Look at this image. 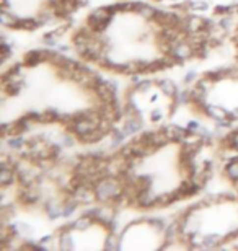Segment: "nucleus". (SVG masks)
Wrapping results in <instances>:
<instances>
[{
    "label": "nucleus",
    "instance_id": "3",
    "mask_svg": "<svg viewBox=\"0 0 238 251\" xmlns=\"http://www.w3.org/2000/svg\"><path fill=\"white\" fill-rule=\"evenodd\" d=\"M134 13L140 15L145 22H154L157 8L152 7L149 3H144V2H134Z\"/></svg>",
    "mask_w": 238,
    "mask_h": 251
},
{
    "label": "nucleus",
    "instance_id": "12",
    "mask_svg": "<svg viewBox=\"0 0 238 251\" xmlns=\"http://www.w3.org/2000/svg\"><path fill=\"white\" fill-rule=\"evenodd\" d=\"M18 20H20V17H15V15L8 13V10H2V13H0V23H2L3 28H15L17 29Z\"/></svg>",
    "mask_w": 238,
    "mask_h": 251
},
{
    "label": "nucleus",
    "instance_id": "9",
    "mask_svg": "<svg viewBox=\"0 0 238 251\" xmlns=\"http://www.w3.org/2000/svg\"><path fill=\"white\" fill-rule=\"evenodd\" d=\"M157 85H159V88L161 90V93H165L166 97L173 98L176 93H178V87L171 82L168 78H161V80H157Z\"/></svg>",
    "mask_w": 238,
    "mask_h": 251
},
{
    "label": "nucleus",
    "instance_id": "23",
    "mask_svg": "<svg viewBox=\"0 0 238 251\" xmlns=\"http://www.w3.org/2000/svg\"><path fill=\"white\" fill-rule=\"evenodd\" d=\"M217 25H219L222 29H225V31H230L232 26H234V18H232V15H224V17L217 22Z\"/></svg>",
    "mask_w": 238,
    "mask_h": 251
},
{
    "label": "nucleus",
    "instance_id": "32",
    "mask_svg": "<svg viewBox=\"0 0 238 251\" xmlns=\"http://www.w3.org/2000/svg\"><path fill=\"white\" fill-rule=\"evenodd\" d=\"M171 2H178V0H171Z\"/></svg>",
    "mask_w": 238,
    "mask_h": 251
},
{
    "label": "nucleus",
    "instance_id": "2",
    "mask_svg": "<svg viewBox=\"0 0 238 251\" xmlns=\"http://www.w3.org/2000/svg\"><path fill=\"white\" fill-rule=\"evenodd\" d=\"M135 207H140V209L157 207V196L152 194V189L140 191L137 196V205H135Z\"/></svg>",
    "mask_w": 238,
    "mask_h": 251
},
{
    "label": "nucleus",
    "instance_id": "17",
    "mask_svg": "<svg viewBox=\"0 0 238 251\" xmlns=\"http://www.w3.org/2000/svg\"><path fill=\"white\" fill-rule=\"evenodd\" d=\"M105 248L106 250H119L121 248L118 232H108V237H106V242H105Z\"/></svg>",
    "mask_w": 238,
    "mask_h": 251
},
{
    "label": "nucleus",
    "instance_id": "1",
    "mask_svg": "<svg viewBox=\"0 0 238 251\" xmlns=\"http://www.w3.org/2000/svg\"><path fill=\"white\" fill-rule=\"evenodd\" d=\"M18 201L20 204L26 205V207H33L41 202V191L34 184H29V186H20L18 191Z\"/></svg>",
    "mask_w": 238,
    "mask_h": 251
},
{
    "label": "nucleus",
    "instance_id": "27",
    "mask_svg": "<svg viewBox=\"0 0 238 251\" xmlns=\"http://www.w3.org/2000/svg\"><path fill=\"white\" fill-rule=\"evenodd\" d=\"M186 127H188L189 130H192V132H199V130H201V124L199 123H197V121H189L188 123V126H186Z\"/></svg>",
    "mask_w": 238,
    "mask_h": 251
},
{
    "label": "nucleus",
    "instance_id": "15",
    "mask_svg": "<svg viewBox=\"0 0 238 251\" xmlns=\"http://www.w3.org/2000/svg\"><path fill=\"white\" fill-rule=\"evenodd\" d=\"M109 137H111V147H119L121 144L124 142V139L128 137V135H126V132L123 129H113L111 130V134H109Z\"/></svg>",
    "mask_w": 238,
    "mask_h": 251
},
{
    "label": "nucleus",
    "instance_id": "6",
    "mask_svg": "<svg viewBox=\"0 0 238 251\" xmlns=\"http://www.w3.org/2000/svg\"><path fill=\"white\" fill-rule=\"evenodd\" d=\"M204 114L207 118L214 119V121L230 118V111H227V109L222 108V106H217V104H207V106L204 108Z\"/></svg>",
    "mask_w": 238,
    "mask_h": 251
},
{
    "label": "nucleus",
    "instance_id": "10",
    "mask_svg": "<svg viewBox=\"0 0 238 251\" xmlns=\"http://www.w3.org/2000/svg\"><path fill=\"white\" fill-rule=\"evenodd\" d=\"M39 26H41V23L38 22L36 17H29V18H22V17H20L17 29H25V31H34V29H38Z\"/></svg>",
    "mask_w": 238,
    "mask_h": 251
},
{
    "label": "nucleus",
    "instance_id": "22",
    "mask_svg": "<svg viewBox=\"0 0 238 251\" xmlns=\"http://www.w3.org/2000/svg\"><path fill=\"white\" fill-rule=\"evenodd\" d=\"M57 142L62 145L64 149H70V147H74V144H75V139L72 137V134H60L59 137H57Z\"/></svg>",
    "mask_w": 238,
    "mask_h": 251
},
{
    "label": "nucleus",
    "instance_id": "13",
    "mask_svg": "<svg viewBox=\"0 0 238 251\" xmlns=\"http://www.w3.org/2000/svg\"><path fill=\"white\" fill-rule=\"evenodd\" d=\"M225 176L230 179L232 183H238V160H230L225 165Z\"/></svg>",
    "mask_w": 238,
    "mask_h": 251
},
{
    "label": "nucleus",
    "instance_id": "28",
    "mask_svg": "<svg viewBox=\"0 0 238 251\" xmlns=\"http://www.w3.org/2000/svg\"><path fill=\"white\" fill-rule=\"evenodd\" d=\"M51 242H53V235H46V237H43L39 240V245H41L43 248H48Z\"/></svg>",
    "mask_w": 238,
    "mask_h": 251
},
{
    "label": "nucleus",
    "instance_id": "33",
    "mask_svg": "<svg viewBox=\"0 0 238 251\" xmlns=\"http://www.w3.org/2000/svg\"><path fill=\"white\" fill-rule=\"evenodd\" d=\"M157 2H161V0H157Z\"/></svg>",
    "mask_w": 238,
    "mask_h": 251
},
{
    "label": "nucleus",
    "instance_id": "11",
    "mask_svg": "<svg viewBox=\"0 0 238 251\" xmlns=\"http://www.w3.org/2000/svg\"><path fill=\"white\" fill-rule=\"evenodd\" d=\"M60 114L57 109H46V111L41 113V119H39V124H53V123H60Z\"/></svg>",
    "mask_w": 238,
    "mask_h": 251
},
{
    "label": "nucleus",
    "instance_id": "4",
    "mask_svg": "<svg viewBox=\"0 0 238 251\" xmlns=\"http://www.w3.org/2000/svg\"><path fill=\"white\" fill-rule=\"evenodd\" d=\"M142 127H144V121L140 116H128L123 124V130L126 132V135H132L135 132H139Z\"/></svg>",
    "mask_w": 238,
    "mask_h": 251
},
{
    "label": "nucleus",
    "instance_id": "20",
    "mask_svg": "<svg viewBox=\"0 0 238 251\" xmlns=\"http://www.w3.org/2000/svg\"><path fill=\"white\" fill-rule=\"evenodd\" d=\"M59 38H60L59 34L55 33L54 29H53V31H49V33H46V34H44V36H43V43L46 44V46L57 48V41H59Z\"/></svg>",
    "mask_w": 238,
    "mask_h": 251
},
{
    "label": "nucleus",
    "instance_id": "26",
    "mask_svg": "<svg viewBox=\"0 0 238 251\" xmlns=\"http://www.w3.org/2000/svg\"><path fill=\"white\" fill-rule=\"evenodd\" d=\"M196 80H197V74H196V70H189L188 74L185 75V83H196Z\"/></svg>",
    "mask_w": 238,
    "mask_h": 251
},
{
    "label": "nucleus",
    "instance_id": "29",
    "mask_svg": "<svg viewBox=\"0 0 238 251\" xmlns=\"http://www.w3.org/2000/svg\"><path fill=\"white\" fill-rule=\"evenodd\" d=\"M161 118H163V113H161L160 109H157V111L152 113V121H154V123L161 121Z\"/></svg>",
    "mask_w": 238,
    "mask_h": 251
},
{
    "label": "nucleus",
    "instance_id": "24",
    "mask_svg": "<svg viewBox=\"0 0 238 251\" xmlns=\"http://www.w3.org/2000/svg\"><path fill=\"white\" fill-rule=\"evenodd\" d=\"M132 87L135 88V92L145 93V92H149L152 87H154V82H152V80H140L137 85H132Z\"/></svg>",
    "mask_w": 238,
    "mask_h": 251
},
{
    "label": "nucleus",
    "instance_id": "5",
    "mask_svg": "<svg viewBox=\"0 0 238 251\" xmlns=\"http://www.w3.org/2000/svg\"><path fill=\"white\" fill-rule=\"evenodd\" d=\"M206 28V18L202 17H194V15H188L186 17V26H185V31L191 34V33H197L201 29Z\"/></svg>",
    "mask_w": 238,
    "mask_h": 251
},
{
    "label": "nucleus",
    "instance_id": "19",
    "mask_svg": "<svg viewBox=\"0 0 238 251\" xmlns=\"http://www.w3.org/2000/svg\"><path fill=\"white\" fill-rule=\"evenodd\" d=\"M171 100L178 104H191V90L189 92L188 90H183V92H180L178 90V93H176Z\"/></svg>",
    "mask_w": 238,
    "mask_h": 251
},
{
    "label": "nucleus",
    "instance_id": "7",
    "mask_svg": "<svg viewBox=\"0 0 238 251\" xmlns=\"http://www.w3.org/2000/svg\"><path fill=\"white\" fill-rule=\"evenodd\" d=\"M13 183H18L17 172L10 167H0V184H2V188L7 189Z\"/></svg>",
    "mask_w": 238,
    "mask_h": 251
},
{
    "label": "nucleus",
    "instance_id": "31",
    "mask_svg": "<svg viewBox=\"0 0 238 251\" xmlns=\"http://www.w3.org/2000/svg\"><path fill=\"white\" fill-rule=\"evenodd\" d=\"M230 118H232V119H238V108H235L234 111L230 113Z\"/></svg>",
    "mask_w": 238,
    "mask_h": 251
},
{
    "label": "nucleus",
    "instance_id": "14",
    "mask_svg": "<svg viewBox=\"0 0 238 251\" xmlns=\"http://www.w3.org/2000/svg\"><path fill=\"white\" fill-rule=\"evenodd\" d=\"M7 145L10 150H22L23 147H26V139H23L22 135H12L7 139Z\"/></svg>",
    "mask_w": 238,
    "mask_h": 251
},
{
    "label": "nucleus",
    "instance_id": "16",
    "mask_svg": "<svg viewBox=\"0 0 238 251\" xmlns=\"http://www.w3.org/2000/svg\"><path fill=\"white\" fill-rule=\"evenodd\" d=\"M204 77H207L212 83H219L224 78H227V67L225 69H217V70H211V72H206Z\"/></svg>",
    "mask_w": 238,
    "mask_h": 251
},
{
    "label": "nucleus",
    "instance_id": "18",
    "mask_svg": "<svg viewBox=\"0 0 238 251\" xmlns=\"http://www.w3.org/2000/svg\"><path fill=\"white\" fill-rule=\"evenodd\" d=\"M93 224H95V222H93V219L83 214L82 217H79V219L74 222V227H75V230H88Z\"/></svg>",
    "mask_w": 238,
    "mask_h": 251
},
{
    "label": "nucleus",
    "instance_id": "21",
    "mask_svg": "<svg viewBox=\"0 0 238 251\" xmlns=\"http://www.w3.org/2000/svg\"><path fill=\"white\" fill-rule=\"evenodd\" d=\"M189 10H196V12H206L209 8V2L206 0H188Z\"/></svg>",
    "mask_w": 238,
    "mask_h": 251
},
{
    "label": "nucleus",
    "instance_id": "25",
    "mask_svg": "<svg viewBox=\"0 0 238 251\" xmlns=\"http://www.w3.org/2000/svg\"><path fill=\"white\" fill-rule=\"evenodd\" d=\"M18 228H20V237L29 238L33 235V228L28 224H18Z\"/></svg>",
    "mask_w": 238,
    "mask_h": 251
},
{
    "label": "nucleus",
    "instance_id": "8",
    "mask_svg": "<svg viewBox=\"0 0 238 251\" xmlns=\"http://www.w3.org/2000/svg\"><path fill=\"white\" fill-rule=\"evenodd\" d=\"M62 205L64 204L57 202V201H53V199L46 201V204H44V210H46V215H48L51 220H55V219L62 217Z\"/></svg>",
    "mask_w": 238,
    "mask_h": 251
},
{
    "label": "nucleus",
    "instance_id": "30",
    "mask_svg": "<svg viewBox=\"0 0 238 251\" xmlns=\"http://www.w3.org/2000/svg\"><path fill=\"white\" fill-rule=\"evenodd\" d=\"M57 51L64 54V52H69L70 48L67 46V44H57Z\"/></svg>",
    "mask_w": 238,
    "mask_h": 251
}]
</instances>
